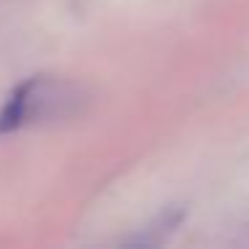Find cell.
<instances>
[{
	"label": "cell",
	"mask_w": 249,
	"mask_h": 249,
	"mask_svg": "<svg viewBox=\"0 0 249 249\" xmlns=\"http://www.w3.org/2000/svg\"><path fill=\"white\" fill-rule=\"evenodd\" d=\"M72 99H75V94L65 83H54L46 81V78H30L6 99V105L0 110V134L17 131L27 124L65 113Z\"/></svg>",
	"instance_id": "1"
}]
</instances>
